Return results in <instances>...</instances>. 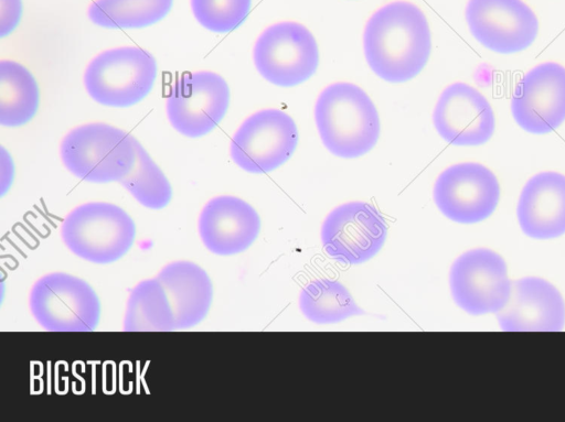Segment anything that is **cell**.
<instances>
[{
  "label": "cell",
  "mask_w": 565,
  "mask_h": 422,
  "mask_svg": "<svg viewBox=\"0 0 565 422\" xmlns=\"http://www.w3.org/2000/svg\"><path fill=\"white\" fill-rule=\"evenodd\" d=\"M135 147V164L119 183L142 206L151 209L163 208L171 201V185L160 167L136 139Z\"/></svg>",
  "instance_id": "cell-24"
},
{
  "label": "cell",
  "mask_w": 565,
  "mask_h": 422,
  "mask_svg": "<svg viewBox=\"0 0 565 422\" xmlns=\"http://www.w3.org/2000/svg\"><path fill=\"white\" fill-rule=\"evenodd\" d=\"M173 0H96L88 18L97 25L111 29H139L164 18Z\"/></svg>",
  "instance_id": "cell-23"
},
{
  "label": "cell",
  "mask_w": 565,
  "mask_h": 422,
  "mask_svg": "<svg viewBox=\"0 0 565 422\" xmlns=\"http://www.w3.org/2000/svg\"><path fill=\"white\" fill-rule=\"evenodd\" d=\"M387 227L377 209L365 202H350L332 209L321 227L326 252L345 264L374 257L386 238Z\"/></svg>",
  "instance_id": "cell-11"
},
{
  "label": "cell",
  "mask_w": 565,
  "mask_h": 422,
  "mask_svg": "<svg viewBox=\"0 0 565 422\" xmlns=\"http://www.w3.org/2000/svg\"><path fill=\"white\" fill-rule=\"evenodd\" d=\"M500 186L484 165L465 162L451 165L437 177L434 201L450 220L472 224L488 218L495 209Z\"/></svg>",
  "instance_id": "cell-12"
},
{
  "label": "cell",
  "mask_w": 565,
  "mask_h": 422,
  "mask_svg": "<svg viewBox=\"0 0 565 422\" xmlns=\"http://www.w3.org/2000/svg\"><path fill=\"white\" fill-rule=\"evenodd\" d=\"M495 314L507 332H558L565 324V303L553 284L525 277L512 283L507 304Z\"/></svg>",
  "instance_id": "cell-16"
},
{
  "label": "cell",
  "mask_w": 565,
  "mask_h": 422,
  "mask_svg": "<svg viewBox=\"0 0 565 422\" xmlns=\"http://www.w3.org/2000/svg\"><path fill=\"white\" fill-rule=\"evenodd\" d=\"M302 314L317 324H331L364 312L356 305L347 288L338 281L320 279L310 282L300 292Z\"/></svg>",
  "instance_id": "cell-22"
},
{
  "label": "cell",
  "mask_w": 565,
  "mask_h": 422,
  "mask_svg": "<svg viewBox=\"0 0 565 422\" xmlns=\"http://www.w3.org/2000/svg\"><path fill=\"white\" fill-rule=\"evenodd\" d=\"M228 104L230 88L221 75L209 71L186 73L170 87L167 116L181 134L201 137L218 125Z\"/></svg>",
  "instance_id": "cell-10"
},
{
  "label": "cell",
  "mask_w": 565,
  "mask_h": 422,
  "mask_svg": "<svg viewBox=\"0 0 565 422\" xmlns=\"http://www.w3.org/2000/svg\"><path fill=\"white\" fill-rule=\"evenodd\" d=\"M122 328L126 332L175 331L173 311L157 278L138 282L130 291Z\"/></svg>",
  "instance_id": "cell-20"
},
{
  "label": "cell",
  "mask_w": 565,
  "mask_h": 422,
  "mask_svg": "<svg viewBox=\"0 0 565 422\" xmlns=\"http://www.w3.org/2000/svg\"><path fill=\"white\" fill-rule=\"evenodd\" d=\"M136 227L131 217L111 203L77 206L64 218L61 237L75 256L97 264L111 263L131 248Z\"/></svg>",
  "instance_id": "cell-4"
},
{
  "label": "cell",
  "mask_w": 565,
  "mask_h": 422,
  "mask_svg": "<svg viewBox=\"0 0 565 422\" xmlns=\"http://www.w3.org/2000/svg\"><path fill=\"white\" fill-rule=\"evenodd\" d=\"M29 307L38 324L50 332H92L100 316L93 288L64 272L41 277L30 291Z\"/></svg>",
  "instance_id": "cell-6"
},
{
  "label": "cell",
  "mask_w": 565,
  "mask_h": 422,
  "mask_svg": "<svg viewBox=\"0 0 565 422\" xmlns=\"http://www.w3.org/2000/svg\"><path fill=\"white\" fill-rule=\"evenodd\" d=\"M199 235L203 245L217 256H232L247 249L260 229L257 212L245 201L216 196L201 210Z\"/></svg>",
  "instance_id": "cell-17"
},
{
  "label": "cell",
  "mask_w": 565,
  "mask_h": 422,
  "mask_svg": "<svg viewBox=\"0 0 565 422\" xmlns=\"http://www.w3.org/2000/svg\"><path fill=\"white\" fill-rule=\"evenodd\" d=\"M363 46L366 62L382 79L402 83L426 65L431 39L424 12L408 1H393L367 20Z\"/></svg>",
  "instance_id": "cell-1"
},
{
  "label": "cell",
  "mask_w": 565,
  "mask_h": 422,
  "mask_svg": "<svg viewBox=\"0 0 565 422\" xmlns=\"http://www.w3.org/2000/svg\"><path fill=\"white\" fill-rule=\"evenodd\" d=\"M449 285L455 303L471 315L499 312L512 289L503 258L486 248L469 250L455 260Z\"/></svg>",
  "instance_id": "cell-9"
},
{
  "label": "cell",
  "mask_w": 565,
  "mask_h": 422,
  "mask_svg": "<svg viewBox=\"0 0 565 422\" xmlns=\"http://www.w3.org/2000/svg\"><path fill=\"white\" fill-rule=\"evenodd\" d=\"M156 278L167 293L177 329L193 327L205 318L213 299L212 281L205 270L179 260L162 267Z\"/></svg>",
  "instance_id": "cell-19"
},
{
  "label": "cell",
  "mask_w": 565,
  "mask_h": 422,
  "mask_svg": "<svg viewBox=\"0 0 565 422\" xmlns=\"http://www.w3.org/2000/svg\"><path fill=\"white\" fill-rule=\"evenodd\" d=\"M253 59L258 73L269 83L292 87L309 79L319 63L315 36L294 21L266 28L255 42Z\"/></svg>",
  "instance_id": "cell-7"
},
{
  "label": "cell",
  "mask_w": 565,
  "mask_h": 422,
  "mask_svg": "<svg viewBox=\"0 0 565 422\" xmlns=\"http://www.w3.org/2000/svg\"><path fill=\"white\" fill-rule=\"evenodd\" d=\"M252 0H191L198 22L214 32H228L247 17Z\"/></svg>",
  "instance_id": "cell-25"
},
{
  "label": "cell",
  "mask_w": 565,
  "mask_h": 422,
  "mask_svg": "<svg viewBox=\"0 0 565 422\" xmlns=\"http://www.w3.org/2000/svg\"><path fill=\"white\" fill-rule=\"evenodd\" d=\"M39 105L38 84L32 74L13 61L0 62V123L18 127L29 122Z\"/></svg>",
  "instance_id": "cell-21"
},
{
  "label": "cell",
  "mask_w": 565,
  "mask_h": 422,
  "mask_svg": "<svg viewBox=\"0 0 565 422\" xmlns=\"http://www.w3.org/2000/svg\"><path fill=\"white\" fill-rule=\"evenodd\" d=\"M22 13L21 0H0V35L6 36L18 25Z\"/></svg>",
  "instance_id": "cell-26"
},
{
  "label": "cell",
  "mask_w": 565,
  "mask_h": 422,
  "mask_svg": "<svg viewBox=\"0 0 565 422\" xmlns=\"http://www.w3.org/2000/svg\"><path fill=\"white\" fill-rule=\"evenodd\" d=\"M522 231L535 239L565 234V175L542 172L524 185L516 207Z\"/></svg>",
  "instance_id": "cell-18"
},
{
  "label": "cell",
  "mask_w": 565,
  "mask_h": 422,
  "mask_svg": "<svg viewBox=\"0 0 565 422\" xmlns=\"http://www.w3.org/2000/svg\"><path fill=\"white\" fill-rule=\"evenodd\" d=\"M315 121L323 145L343 159L365 154L380 137V118L373 101L352 83H333L319 94Z\"/></svg>",
  "instance_id": "cell-2"
},
{
  "label": "cell",
  "mask_w": 565,
  "mask_h": 422,
  "mask_svg": "<svg viewBox=\"0 0 565 422\" xmlns=\"http://www.w3.org/2000/svg\"><path fill=\"white\" fill-rule=\"evenodd\" d=\"M511 112L525 131L552 132L565 120V67L542 63L518 83L511 99Z\"/></svg>",
  "instance_id": "cell-14"
},
{
  "label": "cell",
  "mask_w": 565,
  "mask_h": 422,
  "mask_svg": "<svg viewBox=\"0 0 565 422\" xmlns=\"http://www.w3.org/2000/svg\"><path fill=\"white\" fill-rule=\"evenodd\" d=\"M157 76L153 56L137 46L107 50L90 61L84 73L89 96L108 107H129L143 99Z\"/></svg>",
  "instance_id": "cell-5"
},
{
  "label": "cell",
  "mask_w": 565,
  "mask_h": 422,
  "mask_svg": "<svg viewBox=\"0 0 565 422\" xmlns=\"http://www.w3.org/2000/svg\"><path fill=\"white\" fill-rule=\"evenodd\" d=\"M433 122L439 136L455 145H479L494 132V115L489 101L465 83H454L443 90Z\"/></svg>",
  "instance_id": "cell-15"
},
{
  "label": "cell",
  "mask_w": 565,
  "mask_h": 422,
  "mask_svg": "<svg viewBox=\"0 0 565 422\" xmlns=\"http://www.w3.org/2000/svg\"><path fill=\"white\" fill-rule=\"evenodd\" d=\"M466 20L480 44L501 54L525 50L539 31L534 12L522 0H469Z\"/></svg>",
  "instance_id": "cell-13"
},
{
  "label": "cell",
  "mask_w": 565,
  "mask_h": 422,
  "mask_svg": "<svg viewBox=\"0 0 565 422\" xmlns=\"http://www.w3.org/2000/svg\"><path fill=\"white\" fill-rule=\"evenodd\" d=\"M297 143L294 119L279 109H263L243 121L233 136L230 153L243 170L266 173L289 160Z\"/></svg>",
  "instance_id": "cell-8"
},
{
  "label": "cell",
  "mask_w": 565,
  "mask_h": 422,
  "mask_svg": "<svg viewBox=\"0 0 565 422\" xmlns=\"http://www.w3.org/2000/svg\"><path fill=\"white\" fill-rule=\"evenodd\" d=\"M60 154L76 177L92 183L119 182L135 164V138L107 123H87L63 138Z\"/></svg>",
  "instance_id": "cell-3"
}]
</instances>
